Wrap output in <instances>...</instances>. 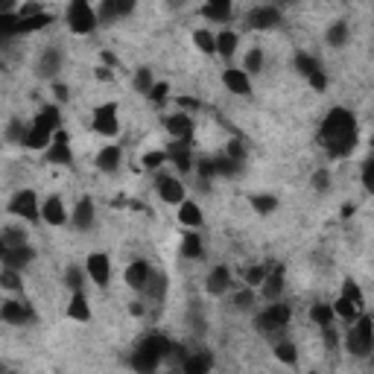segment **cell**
I'll list each match as a JSON object with an SVG mask.
<instances>
[{"label":"cell","instance_id":"cell-1","mask_svg":"<svg viewBox=\"0 0 374 374\" xmlns=\"http://www.w3.org/2000/svg\"><path fill=\"white\" fill-rule=\"evenodd\" d=\"M360 141V126L357 117H354L348 108L337 106L325 114V120L319 126V144L322 149H328L330 158H345V155L354 152Z\"/></svg>","mask_w":374,"mask_h":374},{"label":"cell","instance_id":"cell-2","mask_svg":"<svg viewBox=\"0 0 374 374\" xmlns=\"http://www.w3.org/2000/svg\"><path fill=\"white\" fill-rule=\"evenodd\" d=\"M58 129H62V111H58L56 103H47L42 111L32 117V123H30V129H27L24 147H30V149H35V152H44Z\"/></svg>","mask_w":374,"mask_h":374},{"label":"cell","instance_id":"cell-3","mask_svg":"<svg viewBox=\"0 0 374 374\" xmlns=\"http://www.w3.org/2000/svg\"><path fill=\"white\" fill-rule=\"evenodd\" d=\"M170 348H173L170 339L158 337V333H152V337H147L141 345L135 348V354H132V368L137 374H155V371H158V366L170 357Z\"/></svg>","mask_w":374,"mask_h":374},{"label":"cell","instance_id":"cell-4","mask_svg":"<svg viewBox=\"0 0 374 374\" xmlns=\"http://www.w3.org/2000/svg\"><path fill=\"white\" fill-rule=\"evenodd\" d=\"M345 348H348L351 357H360V360H366L371 354V348H374V322H371L368 313H360V316L348 325Z\"/></svg>","mask_w":374,"mask_h":374},{"label":"cell","instance_id":"cell-5","mask_svg":"<svg viewBox=\"0 0 374 374\" xmlns=\"http://www.w3.org/2000/svg\"><path fill=\"white\" fill-rule=\"evenodd\" d=\"M65 21H68V30L73 35H91L100 24L96 18V9L88 4V0H73V4L65 9Z\"/></svg>","mask_w":374,"mask_h":374},{"label":"cell","instance_id":"cell-6","mask_svg":"<svg viewBox=\"0 0 374 374\" xmlns=\"http://www.w3.org/2000/svg\"><path fill=\"white\" fill-rule=\"evenodd\" d=\"M289 319H292V307L287 301H269L258 316H254V328L261 333H278L289 325Z\"/></svg>","mask_w":374,"mask_h":374},{"label":"cell","instance_id":"cell-7","mask_svg":"<svg viewBox=\"0 0 374 374\" xmlns=\"http://www.w3.org/2000/svg\"><path fill=\"white\" fill-rule=\"evenodd\" d=\"M9 213L24 223H42V199L32 187H21L9 199Z\"/></svg>","mask_w":374,"mask_h":374},{"label":"cell","instance_id":"cell-8","mask_svg":"<svg viewBox=\"0 0 374 374\" xmlns=\"http://www.w3.org/2000/svg\"><path fill=\"white\" fill-rule=\"evenodd\" d=\"M91 126H94L96 135H103V137H117V135H120V108H117V103L96 106Z\"/></svg>","mask_w":374,"mask_h":374},{"label":"cell","instance_id":"cell-9","mask_svg":"<svg viewBox=\"0 0 374 374\" xmlns=\"http://www.w3.org/2000/svg\"><path fill=\"white\" fill-rule=\"evenodd\" d=\"M32 319H35V310H32V304L27 299H18V295H12V299L0 301V322L21 328V325H30Z\"/></svg>","mask_w":374,"mask_h":374},{"label":"cell","instance_id":"cell-10","mask_svg":"<svg viewBox=\"0 0 374 374\" xmlns=\"http://www.w3.org/2000/svg\"><path fill=\"white\" fill-rule=\"evenodd\" d=\"M155 193L161 196V202L175 205V208L187 199V187L182 185L179 175H170V173H161L158 179H155Z\"/></svg>","mask_w":374,"mask_h":374},{"label":"cell","instance_id":"cell-11","mask_svg":"<svg viewBox=\"0 0 374 374\" xmlns=\"http://www.w3.org/2000/svg\"><path fill=\"white\" fill-rule=\"evenodd\" d=\"M85 275L88 281H94V287L106 289L111 284V261L106 251H91L88 261H85Z\"/></svg>","mask_w":374,"mask_h":374},{"label":"cell","instance_id":"cell-12","mask_svg":"<svg viewBox=\"0 0 374 374\" xmlns=\"http://www.w3.org/2000/svg\"><path fill=\"white\" fill-rule=\"evenodd\" d=\"M44 161L47 164H58V167H70L73 164V149H70V137L65 129H58L53 135L50 147L44 149Z\"/></svg>","mask_w":374,"mask_h":374},{"label":"cell","instance_id":"cell-13","mask_svg":"<svg viewBox=\"0 0 374 374\" xmlns=\"http://www.w3.org/2000/svg\"><path fill=\"white\" fill-rule=\"evenodd\" d=\"M68 220H70V211L65 208L62 196H47V199L42 202V223L58 228V225H65Z\"/></svg>","mask_w":374,"mask_h":374},{"label":"cell","instance_id":"cell-14","mask_svg":"<svg viewBox=\"0 0 374 374\" xmlns=\"http://www.w3.org/2000/svg\"><path fill=\"white\" fill-rule=\"evenodd\" d=\"M76 231H91L94 223H96V211H94V199H88V196H82L80 202L73 205L70 211V220H68Z\"/></svg>","mask_w":374,"mask_h":374},{"label":"cell","instance_id":"cell-15","mask_svg":"<svg viewBox=\"0 0 374 374\" xmlns=\"http://www.w3.org/2000/svg\"><path fill=\"white\" fill-rule=\"evenodd\" d=\"M164 152H167V164H173L179 175H185V173H190V170L196 167L187 141H175V144H170Z\"/></svg>","mask_w":374,"mask_h":374},{"label":"cell","instance_id":"cell-16","mask_svg":"<svg viewBox=\"0 0 374 374\" xmlns=\"http://www.w3.org/2000/svg\"><path fill=\"white\" fill-rule=\"evenodd\" d=\"M149 275H152V266L147 261H132L123 272V281L129 289L135 292H147V284H149Z\"/></svg>","mask_w":374,"mask_h":374},{"label":"cell","instance_id":"cell-17","mask_svg":"<svg viewBox=\"0 0 374 374\" xmlns=\"http://www.w3.org/2000/svg\"><path fill=\"white\" fill-rule=\"evenodd\" d=\"M246 21L251 30H272L281 24V9L278 6H254Z\"/></svg>","mask_w":374,"mask_h":374},{"label":"cell","instance_id":"cell-18","mask_svg":"<svg viewBox=\"0 0 374 374\" xmlns=\"http://www.w3.org/2000/svg\"><path fill=\"white\" fill-rule=\"evenodd\" d=\"M164 129L175 137V141H187L190 144V135H193V117L185 111H175L164 117Z\"/></svg>","mask_w":374,"mask_h":374},{"label":"cell","instance_id":"cell-19","mask_svg":"<svg viewBox=\"0 0 374 374\" xmlns=\"http://www.w3.org/2000/svg\"><path fill=\"white\" fill-rule=\"evenodd\" d=\"M35 258L32 246H18V249H4V254H0V263H4V269H15V272H24Z\"/></svg>","mask_w":374,"mask_h":374},{"label":"cell","instance_id":"cell-20","mask_svg":"<svg viewBox=\"0 0 374 374\" xmlns=\"http://www.w3.org/2000/svg\"><path fill=\"white\" fill-rule=\"evenodd\" d=\"M231 269L228 266H213L205 278V292L208 295H225L231 289Z\"/></svg>","mask_w":374,"mask_h":374},{"label":"cell","instance_id":"cell-21","mask_svg":"<svg viewBox=\"0 0 374 374\" xmlns=\"http://www.w3.org/2000/svg\"><path fill=\"white\" fill-rule=\"evenodd\" d=\"M223 85L237 96H249L251 94V76H246L240 68H225L223 70Z\"/></svg>","mask_w":374,"mask_h":374},{"label":"cell","instance_id":"cell-22","mask_svg":"<svg viewBox=\"0 0 374 374\" xmlns=\"http://www.w3.org/2000/svg\"><path fill=\"white\" fill-rule=\"evenodd\" d=\"M281 292H284V266H275L266 272V278L261 284V295L266 301H281Z\"/></svg>","mask_w":374,"mask_h":374},{"label":"cell","instance_id":"cell-23","mask_svg":"<svg viewBox=\"0 0 374 374\" xmlns=\"http://www.w3.org/2000/svg\"><path fill=\"white\" fill-rule=\"evenodd\" d=\"M96 170L100 173H117L120 170V164H123V149L117 147V144H108V147H103L100 152H96Z\"/></svg>","mask_w":374,"mask_h":374},{"label":"cell","instance_id":"cell-24","mask_svg":"<svg viewBox=\"0 0 374 374\" xmlns=\"http://www.w3.org/2000/svg\"><path fill=\"white\" fill-rule=\"evenodd\" d=\"M132 12H135L132 0H103V4L96 6V18H100V21H114V18H126Z\"/></svg>","mask_w":374,"mask_h":374},{"label":"cell","instance_id":"cell-25","mask_svg":"<svg viewBox=\"0 0 374 374\" xmlns=\"http://www.w3.org/2000/svg\"><path fill=\"white\" fill-rule=\"evenodd\" d=\"M234 15V6L228 4V0H211V4L202 6V18L211 24H228Z\"/></svg>","mask_w":374,"mask_h":374},{"label":"cell","instance_id":"cell-26","mask_svg":"<svg viewBox=\"0 0 374 374\" xmlns=\"http://www.w3.org/2000/svg\"><path fill=\"white\" fill-rule=\"evenodd\" d=\"M179 223L187 228V231H196V228H202V223H205V216H202V208L196 205L193 199H185L182 205H179Z\"/></svg>","mask_w":374,"mask_h":374},{"label":"cell","instance_id":"cell-27","mask_svg":"<svg viewBox=\"0 0 374 374\" xmlns=\"http://www.w3.org/2000/svg\"><path fill=\"white\" fill-rule=\"evenodd\" d=\"M62 70V50L47 47L38 58V76H47V80H56V73Z\"/></svg>","mask_w":374,"mask_h":374},{"label":"cell","instance_id":"cell-28","mask_svg":"<svg viewBox=\"0 0 374 374\" xmlns=\"http://www.w3.org/2000/svg\"><path fill=\"white\" fill-rule=\"evenodd\" d=\"M68 319H73V322H88L91 319V304H88V295L85 292H70Z\"/></svg>","mask_w":374,"mask_h":374},{"label":"cell","instance_id":"cell-29","mask_svg":"<svg viewBox=\"0 0 374 374\" xmlns=\"http://www.w3.org/2000/svg\"><path fill=\"white\" fill-rule=\"evenodd\" d=\"M213 35H216V56L234 58V53L240 47V35L234 30H223V32H213Z\"/></svg>","mask_w":374,"mask_h":374},{"label":"cell","instance_id":"cell-30","mask_svg":"<svg viewBox=\"0 0 374 374\" xmlns=\"http://www.w3.org/2000/svg\"><path fill=\"white\" fill-rule=\"evenodd\" d=\"M182 254L190 261H202L205 258V246H202V237L196 231H187L182 237Z\"/></svg>","mask_w":374,"mask_h":374},{"label":"cell","instance_id":"cell-31","mask_svg":"<svg viewBox=\"0 0 374 374\" xmlns=\"http://www.w3.org/2000/svg\"><path fill=\"white\" fill-rule=\"evenodd\" d=\"M330 307H333V316H337V319H342V322H348V325H351L354 319H357L360 313H363V307H357L354 301H348L345 295H339V299L333 301Z\"/></svg>","mask_w":374,"mask_h":374},{"label":"cell","instance_id":"cell-32","mask_svg":"<svg viewBox=\"0 0 374 374\" xmlns=\"http://www.w3.org/2000/svg\"><path fill=\"white\" fill-rule=\"evenodd\" d=\"M0 240H4V249H18V246H30L27 231L21 225H6L0 228Z\"/></svg>","mask_w":374,"mask_h":374},{"label":"cell","instance_id":"cell-33","mask_svg":"<svg viewBox=\"0 0 374 374\" xmlns=\"http://www.w3.org/2000/svg\"><path fill=\"white\" fill-rule=\"evenodd\" d=\"M193 47L199 53H205V56H216V35L208 27H199L193 32Z\"/></svg>","mask_w":374,"mask_h":374},{"label":"cell","instance_id":"cell-34","mask_svg":"<svg viewBox=\"0 0 374 374\" xmlns=\"http://www.w3.org/2000/svg\"><path fill=\"white\" fill-rule=\"evenodd\" d=\"M167 287H170V284H167V275L152 269V275H149V284H147V292H144V295H149L152 301H164Z\"/></svg>","mask_w":374,"mask_h":374},{"label":"cell","instance_id":"cell-35","mask_svg":"<svg viewBox=\"0 0 374 374\" xmlns=\"http://www.w3.org/2000/svg\"><path fill=\"white\" fill-rule=\"evenodd\" d=\"M348 38H351V27L345 21H337V24H330L328 32H325V42L330 47H345L348 44Z\"/></svg>","mask_w":374,"mask_h":374},{"label":"cell","instance_id":"cell-36","mask_svg":"<svg viewBox=\"0 0 374 374\" xmlns=\"http://www.w3.org/2000/svg\"><path fill=\"white\" fill-rule=\"evenodd\" d=\"M231 304H234V310H237V313H251L254 307H258V292L249 289V287H243V289L234 292Z\"/></svg>","mask_w":374,"mask_h":374},{"label":"cell","instance_id":"cell-37","mask_svg":"<svg viewBox=\"0 0 374 374\" xmlns=\"http://www.w3.org/2000/svg\"><path fill=\"white\" fill-rule=\"evenodd\" d=\"M263 65H266V53L261 50V47H251L249 53H246V58H243V73L246 76H254V73H261L263 70Z\"/></svg>","mask_w":374,"mask_h":374},{"label":"cell","instance_id":"cell-38","mask_svg":"<svg viewBox=\"0 0 374 374\" xmlns=\"http://www.w3.org/2000/svg\"><path fill=\"white\" fill-rule=\"evenodd\" d=\"M333 307L330 304H325V301H316L310 307V322L316 325V328H328V325H333Z\"/></svg>","mask_w":374,"mask_h":374},{"label":"cell","instance_id":"cell-39","mask_svg":"<svg viewBox=\"0 0 374 374\" xmlns=\"http://www.w3.org/2000/svg\"><path fill=\"white\" fill-rule=\"evenodd\" d=\"M272 351H275V360H281L284 366H295V363H299V348H295L289 339H278Z\"/></svg>","mask_w":374,"mask_h":374},{"label":"cell","instance_id":"cell-40","mask_svg":"<svg viewBox=\"0 0 374 374\" xmlns=\"http://www.w3.org/2000/svg\"><path fill=\"white\" fill-rule=\"evenodd\" d=\"M185 374H211V357L208 354H187Z\"/></svg>","mask_w":374,"mask_h":374},{"label":"cell","instance_id":"cell-41","mask_svg":"<svg viewBox=\"0 0 374 374\" xmlns=\"http://www.w3.org/2000/svg\"><path fill=\"white\" fill-rule=\"evenodd\" d=\"M0 289H6L12 295H18L24 289V281H21V272L15 269H0Z\"/></svg>","mask_w":374,"mask_h":374},{"label":"cell","instance_id":"cell-42","mask_svg":"<svg viewBox=\"0 0 374 374\" xmlns=\"http://www.w3.org/2000/svg\"><path fill=\"white\" fill-rule=\"evenodd\" d=\"M47 24H53V15H50V12L32 15V18H27V21H18V35H21V32H35V30H44Z\"/></svg>","mask_w":374,"mask_h":374},{"label":"cell","instance_id":"cell-43","mask_svg":"<svg viewBox=\"0 0 374 374\" xmlns=\"http://www.w3.org/2000/svg\"><path fill=\"white\" fill-rule=\"evenodd\" d=\"M295 70H299L304 80H307V76H313L316 70H322V65H319L310 53H295Z\"/></svg>","mask_w":374,"mask_h":374},{"label":"cell","instance_id":"cell-44","mask_svg":"<svg viewBox=\"0 0 374 374\" xmlns=\"http://www.w3.org/2000/svg\"><path fill=\"white\" fill-rule=\"evenodd\" d=\"M27 123L21 120V117H12V120H9V126H6V141L9 144H24L27 141Z\"/></svg>","mask_w":374,"mask_h":374},{"label":"cell","instance_id":"cell-45","mask_svg":"<svg viewBox=\"0 0 374 374\" xmlns=\"http://www.w3.org/2000/svg\"><path fill=\"white\" fill-rule=\"evenodd\" d=\"M251 208L258 211L261 216H266V213H272V211H278V196H269V193L251 196Z\"/></svg>","mask_w":374,"mask_h":374},{"label":"cell","instance_id":"cell-46","mask_svg":"<svg viewBox=\"0 0 374 374\" xmlns=\"http://www.w3.org/2000/svg\"><path fill=\"white\" fill-rule=\"evenodd\" d=\"M85 281H88L85 266H68V272H65V284H68L73 292H82Z\"/></svg>","mask_w":374,"mask_h":374},{"label":"cell","instance_id":"cell-47","mask_svg":"<svg viewBox=\"0 0 374 374\" xmlns=\"http://www.w3.org/2000/svg\"><path fill=\"white\" fill-rule=\"evenodd\" d=\"M141 164H144V170H149V173H155V170H161L164 164H167V152L164 149H155V152H147L144 158H141Z\"/></svg>","mask_w":374,"mask_h":374},{"label":"cell","instance_id":"cell-48","mask_svg":"<svg viewBox=\"0 0 374 374\" xmlns=\"http://www.w3.org/2000/svg\"><path fill=\"white\" fill-rule=\"evenodd\" d=\"M132 82H135V91L149 94V91H152V85H155V82H152V70H149V68H137Z\"/></svg>","mask_w":374,"mask_h":374},{"label":"cell","instance_id":"cell-49","mask_svg":"<svg viewBox=\"0 0 374 374\" xmlns=\"http://www.w3.org/2000/svg\"><path fill=\"white\" fill-rule=\"evenodd\" d=\"M339 295H345L348 301H354L357 307H366V299H363V289H360V284L357 281H345L342 284V292Z\"/></svg>","mask_w":374,"mask_h":374},{"label":"cell","instance_id":"cell-50","mask_svg":"<svg viewBox=\"0 0 374 374\" xmlns=\"http://www.w3.org/2000/svg\"><path fill=\"white\" fill-rule=\"evenodd\" d=\"M310 185H313V190H316V193H328L330 185H333L330 170H316V173H313V179H310Z\"/></svg>","mask_w":374,"mask_h":374},{"label":"cell","instance_id":"cell-51","mask_svg":"<svg viewBox=\"0 0 374 374\" xmlns=\"http://www.w3.org/2000/svg\"><path fill=\"white\" fill-rule=\"evenodd\" d=\"M266 272H269L266 266H251V269H246V287L258 292L261 284H263V278H266Z\"/></svg>","mask_w":374,"mask_h":374},{"label":"cell","instance_id":"cell-52","mask_svg":"<svg viewBox=\"0 0 374 374\" xmlns=\"http://www.w3.org/2000/svg\"><path fill=\"white\" fill-rule=\"evenodd\" d=\"M147 96H149L152 106H164V103L170 100V82H155L152 91H149Z\"/></svg>","mask_w":374,"mask_h":374},{"label":"cell","instance_id":"cell-53","mask_svg":"<svg viewBox=\"0 0 374 374\" xmlns=\"http://www.w3.org/2000/svg\"><path fill=\"white\" fill-rule=\"evenodd\" d=\"M225 158H231L234 164H243V158H246V147H243V141H228V147H225Z\"/></svg>","mask_w":374,"mask_h":374},{"label":"cell","instance_id":"cell-54","mask_svg":"<svg viewBox=\"0 0 374 374\" xmlns=\"http://www.w3.org/2000/svg\"><path fill=\"white\" fill-rule=\"evenodd\" d=\"M199 167H196V173H199V179L202 182H208V179H213L216 175V164H213V158H202V161H196Z\"/></svg>","mask_w":374,"mask_h":374},{"label":"cell","instance_id":"cell-55","mask_svg":"<svg viewBox=\"0 0 374 374\" xmlns=\"http://www.w3.org/2000/svg\"><path fill=\"white\" fill-rule=\"evenodd\" d=\"M363 190H366V193L374 190V161H371V158L363 161Z\"/></svg>","mask_w":374,"mask_h":374},{"label":"cell","instance_id":"cell-56","mask_svg":"<svg viewBox=\"0 0 374 374\" xmlns=\"http://www.w3.org/2000/svg\"><path fill=\"white\" fill-rule=\"evenodd\" d=\"M322 339H325L328 351H333V348H337V345H339V333H337V328H333V325L322 328Z\"/></svg>","mask_w":374,"mask_h":374},{"label":"cell","instance_id":"cell-57","mask_svg":"<svg viewBox=\"0 0 374 374\" xmlns=\"http://www.w3.org/2000/svg\"><path fill=\"white\" fill-rule=\"evenodd\" d=\"M307 82H310L313 91H325L328 88V73L325 70H316L313 76H307Z\"/></svg>","mask_w":374,"mask_h":374},{"label":"cell","instance_id":"cell-58","mask_svg":"<svg viewBox=\"0 0 374 374\" xmlns=\"http://www.w3.org/2000/svg\"><path fill=\"white\" fill-rule=\"evenodd\" d=\"M53 94H56L58 103H65L68 96H70V94H68V85H62V82H53Z\"/></svg>","mask_w":374,"mask_h":374},{"label":"cell","instance_id":"cell-59","mask_svg":"<svg viewBox=\"0 0 374 374\" xmlns=\"http://www.w3.org/2000/svg\"><path fill=\"white\" fill-rule=\"evenodd\" d=\"M179 106L185 108V114H190V111H196V108H199V103H196V100H190V96H179Z\"/></svg>","mask_w":374,"mask_h":374},{"label":"cell","instance_id":"cell-60","mask_svg":"<svg viewBox=\"0 0 374 374\" xmlns=\"http://www.w3.org/2000/svg\"><path fill=\"white\" fill-rule=\"evenodd\" d=\"M96 80H111V68H96Z\"/></svg>","mask_w":374,"mask_h":374},{"label":"cell","instance_id":"cell-61","mask_svg":"<svg viewBox=\"0 0 374 374\" xmlns=\"http://www.w3.org/2000/svg\"><path fill=\"white\" fill-rule=\"evenodd\" d=\"M129 310H132V316H144V304H141V301H132Z\"/></svg>","mask_w":374,"mask_h":374},{"label":"cell","instance_id":"cell-62","mask_svg":"<svg viewBox=\"0 0 374 374\" xmlns=\"http://www.w3.org/2000/svg\"><path fill=\"white\" fill-rule=\"evenodd\" d=\"M354 211H357L354 205H342V216H345V220H348V216H354Z\"/></svg>","mask_w":374,"mask_h":374},{"label":"cell","instance_id":"cell-63","mask_svg":"<svg viewBox=\"0 0 374 374\" xmlns=\"http://www.w3.org/2000/svg\"><path fill=\"white\" fill-rule=\"evenodd\" d=\"M0 254H4V240H0Z\"/></svg>","mask_w":374,"mask_h":374}]
</instances>
